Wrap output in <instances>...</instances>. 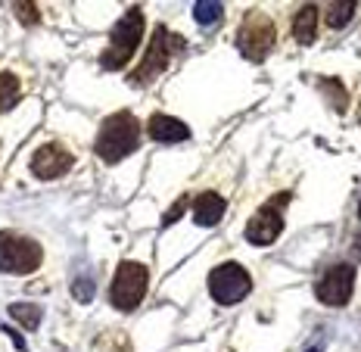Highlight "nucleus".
Returning <instances> with one entry per match:
<instances>
[{"label":"nucleus","mask_w":361,"mask_h":352,"mask_svg":"<svg viewBox=\"0 0 361 352\" xmlns=\"http://www.w3.org/2000/svg\"><path fill=\"white\" fill-rule=\"evenodd\" d=\"M140 144V122L131 112H112L103 119L100 131H97V156H100L106 166H116L125 156H131Z\"/></svg>","instance_id":"nucleus-1"},{"label":"nucleus","mask_w":361,"mask_h":352,"mask_svg":"<svg viewBox=\"0 0 361 352\" xmlns=\"http://www.w3.org/2000/svg\"><path fill=\"white\" fill-rule=\"evenodd\" d=\"M140 37H144V13L137 6L125 10V16L112 25L109 32V47L100 54V66L106 72H118L131 63L134 50H137Z\"/></svg>","instance_id":"nucleus-2"},{"label":"nucleus","mask_w":361,"mask_h":352,"mask_svg":"<svg viewBox=\"0 0 361 352\" xmlns=\"http://www.w3.org/2000/svg\"><path fill=\"white\" fill-rule=\"evenodd\" d=\"M184 47H187V41L180 35L175 32H169V28H156V35H153V41H149V47H147V56L140 59V66L131 72V85L134 87H144L149 85V81H156V75H162V69L171 63L178 54H184Z\"/></svg>","instance_id":"nucleus-3"},{"label":"nucleus","mask_w":361,"mask_h":352,"mask_svg":"<svg viewBox=\"0 0 361 352\" xmlns=\"http://www.w3.org/2000/svg\"><path fill=\"white\" fill-rule=\"evenodd\" d=\"M147 284H149V272L140 262L125 259L122 265L116 268V278H112V290L109 299L118 312H134L147 296Z\"/></svg>","instance_id":"nucleus-4"},{"label":"nucleus","mask_w":361,"mask_h":352,"mask_svg":"<svg viewBox=\"0 0 361 352\" xmlns=\"http://www.w3.org/2000/svg\"><path fill=\"white\" fill-rule=\"evenodd\" d=\"M44 253L41 243L32 237L13 234V231H0V272L6 274H32L41 265Z\"/></svg>","instance_id":"nucleus-5"},{"label":"nucleus","mask_w":361,"mask_h":352,"mask_svg":"<svg viewBox=\"0 0 361 352\" xmlns=\"http://www.w3.org/2000/svg\"><path fill=\"white\" fill-rule=\"evenodd\" d=\"M252 290V278L240 262H221L209 274V293L218 305H237Z\"/></svg>","instance_id":"nucleus-6"},{"label":"nucleus","mask_w":361,"mask_h":352,"mask_svg":"<svg viewBox=\"0 0 361 352\" xmlns=\"http://www.w3.org/2000/svg\"><path fill=\"white\" fill-rule=\"evenodd\" d=\"M277 41V32H274V22H271L265 13H246L243 16V25H240L237 32V47L240 54H243L250 63H262L271 47H274Z\"/></svg>","instance_id":"nucleus-7"},{"label":"nucleus","mask_w":361,"mask_h":352,"mask_svg":"<svg viewBox=\"0 0 361 352\" xmlns=\"http://www.w3.org/2000/svg\"><path fill=\"white\" fill-rule=\"evenodd\" d=\"M290 200H293L290 193H277V197H271L268 203L250 219V224H246V241L255 243V246L274 243L283 231V206H287Z\"/></svg>","instance_id":"nucleus-8"},{"label":"nucleus","mask_w":361,"mask_h":352,"mask_svg":"<svg viewBox=\"0 0 361 352\" xmlns=\"http://www.w3.org/2000/svg\"><path fill=\"white\" fill-rule=\"evenodd\" d=\"M352 290H355V265H334L321 274V281L314 284V296L324 305H334L340 309L352 299Z\"/></svg>","instance_id":"nucleus-9"},{"label":"nucleus","mask_w":361,"mask_h":352,"mask_svg":"<svg viewBox=\"0 0 361 352\" xmlns=\"http://www.w3.org/2000/svg\"><path fill=\"white\" fill-rule=\"evenodd\" d=\"M72 169V153L63 144H44L37 153L32 156V175L41 181H54L63 178Z\"/></svg>","instance_id":"nucleus-10"},{"label":"nucleus","mask_w":361,"mask_h":352,"mask_svg":"<svg viewBox=\"0 0 361 352\" xmlns=\"http://www.w3.org/2000/svg\"><path fill=\"white\" fill-rule=\"evenodd\" d=\"M147 131H149V138L159 140V144H180V140L190 138V128H187L180 119L165 116V112H153V116H149Z\"/></svg>","instance_id":"nucleus-11"},{"label":"nucleus","mask_w":361,"mask_h":352,"mask_svg":"<svg viewBox=\"0 0 361 352\" xmlns=\"http://www.w3.org/2000/svg\"><path fill=\"white\" fill-rule=\"evenodd\" d=\"M193 219H197L200 228H212V224H218L224 219V197L221 193H215V190H206V193H200L197 200H193Z\"/></svg>","instance_id":"nucleus-12"},{"label":"nucleus","mask_w":361,"mask_h":352,"mask_svg":"<svg viewBox=\"0 0 361 352\" xmlns=\"http://www.w3.org/2000/svg\"><path fill=\"white\" fill-rule=\"evenodd\" d=\"M314 28H318V6L305 4L302 10L293 16V37H296L299 44H312L314 35H318Z\"/></svg>","instance_id":"nucleus-13"},{"label":"nucleus","mask_w":361,"mask_h":352,"mask_svg":"<svg viewBox=\"0 0 361 352\" xmlns=\"http://www.w3.org/2000/svg\"><path fill=\"white\" fill-rule=\"evenodd\" d=\"M19 78L13 72H0V112L13 109L19 103Z\"/></svg>","instance_id":"nucleus-14"},{"label":"nucleus","mask_w":361,"mask_h":352,"mask_svg":"<svg viewBox=\"0 0 361 352\" xmlns=\"http://www.w3.org/2000/svg\"><path fill=\"white\" fill-rule=\"evenodd\" d=\"M10 315L19 321L25 331H35L41 324V305H32V303H13L10 305Z\"/></svg>","instance_id":"nucleus-15"},{"label":"nucleus","mask_w":361,"mask_h":352,"mask_svg":"<svg viewBox=\"0 0 361 352\" xmlns=\"http://www.w3.org/2000/svg\"><path fill=\"white\" fill-rule=\"evenodd\" d=\"M221 16H224V4H218V0H200V4H193V19L200 25H215Z\"/></svg>","instance_id":"nucleus-16"},{"label":"nucleus","mask_w":361,"mask_h":352,"mask_svg":"<svg viewBox=\"0 0 361 352\" xmlns=\"http://www.w3.org/2000/svg\"><path fill=\"white\" fill-rule=\"evenodd\" d=\"M352 16H355V4H352V0L330 4V10H327V25H330V28H343Z\"/></svg>","instance_id":"nucleus-17"},{"label":"nucleus","mask_w":361,"mask_h":352,"mask_svg":"<svg viewBox=\"0 0 361 352\" xmlns=\"http://www.w3.org/2000/svg\"><path fill=\"white\" fill-rule=\"evenodd\" d=\"M13 13H16V19L22 22V25H37V22H41V13H37V6L35 4H25V0H16V4H13Z\"/></svg>","instance_id":"nucleus-18"},{"label":"nucleus","mask_w":361,"mask_h":352,"mask_svg":"<svg viewBox=\"0 0 361 352\" xmlns=\"http://www.w3.org/2000/svg\"><path fill=\"white\" fill-rule=\"evenodd\" d=\"M72 296L81 299V303H90V299H94V281H90V278H75Z\"/></svg>","instance_id":"nucleus-19"},{"label":"nucleus","mask_w":361,"mask_h":352,"mask_svg":"<svg viewBox=\"0 0 361 352\" xmlns=\"http://www.w3.org/2000/svg\"><path fill=\"white\" fill-rule=\"evenodd\" d=\"M187 209H190V200H187V197H180V200H178V203H175V206H171V212H165V219H162V224H165V228H169V224H175V221L180 219V215H184V212H187Z\"/></svg>","instance_id":"nucleus-20"},{"label":"nucleus","mask_w":361,"mask_h":352,"mask_svg":"<svg viewBox=\"0 0 361 352\" xmlns=\"http://www.w3.org/2000/svg\"><path fill=\"white\" fill-rule=\"evenodd\" d=\"M352 253H355V256L361 259V237H358V243H355V246H352Z\"/></svg>","instance_id":"nucleus-21"},{"label":"nucleus","mask_w":361,"mask_h":352,"mask_svg":"<svg viewBox=\"0 0 361 352\" xmlns=\"http://www.w3.org/2000/svg\"><path fill=\"white\" fill-rule=\"evenodd\" d=\"M308 352H321V349H318V346H314V349H308Z\"/></svg>","instance_id":"nucleus-22"},{"label":"nucleus","mask_w":361,"mask_h":352,"mask_svg":"<svg viewBox=\"0 0 361 352\" xmlns=\"http://www.w3.org/2000/svg\"><path fill=\"white\" fill-rule=\"evenodd\" d=\"M358 219H361V203H358Z\"/></svg>","instance_id":"nucleus-23"}]
</instances>
